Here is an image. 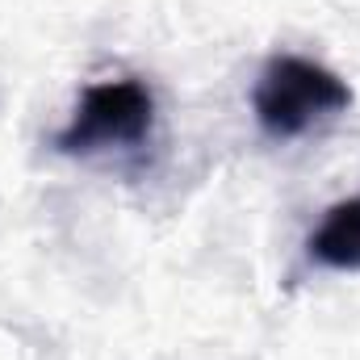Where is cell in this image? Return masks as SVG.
<instances>
[{
	"mask_svg": "<svg viewBox=\"0 0 360 360\" xmlns=\"http://www.w3.org/2000/svg\"><path fill=\"white\" fill-rule=\"evenodd\" d=\"M352 105V89L323 63L302 55H276L260 72L252 109L269 139H302Z\"/></svg>",
	"mask_w": 360,
	"mask_h": 360,
	"instance_id": "cell-1",
	"label": "cell"
},
{
	"mask_svg": "<svg viewBox=\"0 0 360 360\" xmlns=\"http://www.w3.org/2000/svg\"><path fill=\"white\" fill-rule=\"evenodd\" d=\"M306 248H310V260H319L327 269L356 272L360 269V197H348V201L331 205Z\"/></svg>",
	"mask_w": 360,
	"mask_h": 360,
	"instance_id": "cell-3",
	"label": "cell"
},
{
	"mask_svg": "<svg viewBox=\"0 0 360 360\" xmlns=\"http://www.w3.org/2000/svg\"><path fill=\"white\" fill-rule=\"evenodd\" d=\"M155 122V96L139 80H105L84 89L72 122L59 130L55 147L68 155H92V151H126L139 147L151 134Z\"/></svg>",
	"mask_w": 360,
	"mask_h": 360,
	"instance_id": "cell-2",
	"label": "cell"
}]
</instances>
